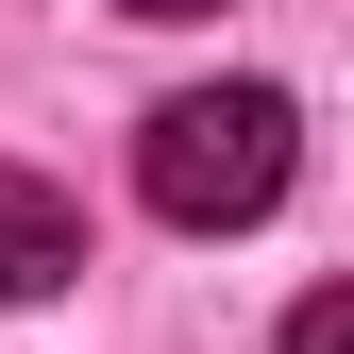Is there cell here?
<instances>
[{
	"instance_id": "cell-1",
	"label": "cell",
	"mask_w": 354,
	"mask_h": 354,
	"mask_svg": "<svg viewBox=\"0 0 354 354\" xmlns=\"http://www.w3.org/2000/svg\"><path fill=\"white\" fill-rule=\"evenodd\" d=\"M287 169H304L287 84H186V102H152V136H136V203L169 236H236V219L287 203Z\"/></svg>"
},
{
	"instance_id": "cell-2",
	"label": "cell",
	"mask_w": 354,
	"mask_h": 354,
	"mask_svg": "<svg viewBox=\"0 0 354 354\" xmlns=\"http://www.w3.org/2000/svg\"><path fill=\"white\" fill-rule=\"evenodd\" d=\"M68 270H84V203L34 186V169H0V304H51Z\"/></svg>"
},
{
	"instance_id": "cell-3",
	"label": "cell",
	"mask_w": 354,
	"mask_h": 354,
	"mask_svg": "<svg viewBox=\"0 0 354 354\" xmlns=\"http://www.w3.org/2000/svg\"><path fill=\"white\" fill-rule=\"evenodd\" d=\"M287 354H354V287H321V304H287Z\"/></svg>"
},
{
	"instance_id": "cell-4",
	"label": "cell",
	"mask_w": 354,
	"mask_h": 354,
	"mask_svg": "<svg viewBox=\"0 0 354 354\" xmlns=\"http://www.w3.org/2000/svg\"><path fill=\"white\" fill-rule=\"evenodd\" d=\"M118 17H219V0H118Z\"/></svg>"
}]
</instances>
